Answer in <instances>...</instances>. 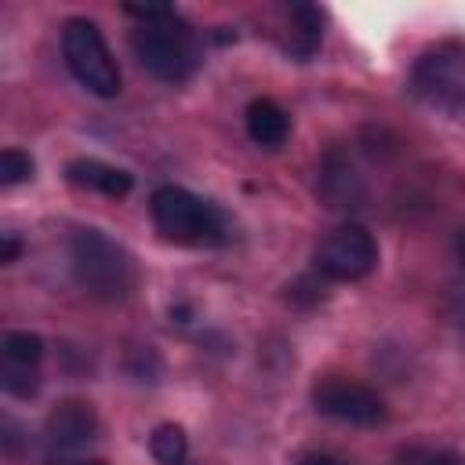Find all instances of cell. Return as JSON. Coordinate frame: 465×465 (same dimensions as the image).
Instances as JSON below:
<instances>
[{
	"instance_id": "obj_1",
	"label": "cell",
	"mask_w": 465,
	"mask_h": 465,
	"mask_svg": "<svg viewBox=\"0 0 465 465\" xmlns=\"http://www.w3.org/2000/svg\"><path fill=\"white\" fill-rule=\"evenodd\" d=\"M69 265L76 283L102 302H124L138 287L134 258L98 229H84L69 243Z\"/></svg>"
},
{
	"instance_id": "obj_2",
	"label": "cell",
	"mask_w": 465,
	"mask_h": 465,
	"mask_svg": "<svg viewBox=\"0 0 465 465\" xmlns=\"http://www.w3.org/2000/svg\"><path fill=\"white\" fill-rule=\"evenodd\" d=\"M131 47H134V58L142 62V69L163 84H182L200 65V40L174 11L156 22H138Z\"/></svg>"
},
{
	"instance_id": "obj_3",
	"label": "cell",
	"mask_w": 465,
	"mask_h": 465,
	"mask_svg": "<svg viewBox=\"0 0 465 465\" xmlns=\"http://www.w3.org/2000/svg\"><path fill=\"white\" fill-rule=\"evenodd\" d=\"M153 222L156 229L185 247H218L229 240V225L222 218V211L207 200H200L196 193L182 189V185H163L153 193Z\"/></svg>"
},
{
	"instance_id": "obj_4",
	"label": "cell",
	"mask_w": 465,
	"mask_h": 465,
	"mask_svg": "<svg viewBox=\"0 0 465 465\" xmlns=\"http://www.w3.org/2000/svg\"><path fill=\"white\" fill-rule=\"evenodd\" d=\"M411 91L447 116H465V44L440 40L418 54L411 69Z\"/></svg>"
},
{
	"instance_id": "obj_5",
	"label": "cell",
	"mask_w": 465,
	"mask_h": 465,
	"mask_svg": "<svg viewBox=\"0 0 465 465\" xmlns=\"http://www.w3.org/2000/svg\"><path fill=\"white\" fill-rule=\"evenodd\" d=\"M62 54L69 73L98 98L120 94V69L113 62V51L102 36V29L91 18H69L62 29Z\"/></svg>"
},
{
	"instance_id": "obj_6",
	"label": "cell",
	"mask_w": 465,
	"mask_h": 465,
	"mask_svg": "<svg viewBox=\"0 0 465 465\" xmlns=\"http://www.w3.org/2000/svg\"><path fill=\"white\" fill-rule=\"evenodd\" d=\"M374 265H378V243L356 222L338 225L334 232H327V240L316 251V269L327 280H341V283L345 280H363Z\"/></svg>"
},
{
	"instance_id": "obj_7",
	"label": "cell",
	"mask_w": 465,
	"mask_h": 465,
	"mask_svg": "<svg viewBox=\"0 0 465 465\" xmlns=\"http://www.w3.org/2000/svg\"><path fill=\"white\" fill-rule=\"evenodd\" d=\"M312 403H316L320 414H327L334 421H345V425L371 429V425H381L385 421L381 396L374 389L360 385V381H349V378H323L312 389Z\"/></svg>"
},
{
	"instance_id": "obj_8",
	"label": "cell",
	"mask_w": 465,
	"mask_h": 465,
	"mask_svg": "<svg viewBox=\"0 0 465 465\" xmlns=\"http://www.w3.org/2000/svg\"><path fill=\"white\" fill-rule=\"evenodd\" d=\"M44 432H47V443H51V447H58V450H76V447H84V443L94 440L98 418H94L91 403H84V400H62V403L47 414Z\"/></svg>"
},
{
	"instance_id": "obj_9",
	"label": "cell",
	"mask_w": 465,
	"mask_h": 465,
	"mask_svg": "<svg viewBox=\"0 0 465 465\" xmlns=\"http://www.w3.org/2000/svg\"><path fill=\"white\" fill-rule=\"evenodd\" d=\"M247 134L254 145H265V149H280L291 134V120L283 113L280 102L272 98H254L247 105Z\"/></svg>"
},
{
	"instance_id": "obj_10",
	"label": "cell",
	"mask_w": 465,
	"mask_h": 465,
	"mask_svg": "<svg viewBox=\"0 0 465 465\" xmlns=\"http://www.w3.org/2000/svg\"><path fill=\"white\" fill-rule=\"evenodd\" d=\"M65 178H69L73 185L94 189V193L113 196V200H116V196H127L131 185H134V178H131L127 171L109 167V163H102V160H73V163L65 167Z\"/></svg>"
},
{
	"instance_id": "obj_11",
	"label": "cell",
	"mask_w": 465,
	"mask_h": 465,
	"mask_svg": "<svg viewBox=\"0 0 465 465\" xmlns=\"http://www.w3.org/2000/svg\"><path fill=\"white\" fill-rule=\"evenodd\" d=\"M0 356H4V371L36 374V367L44 360V338L33 331H11V334H4Z\"/></svg>"
},
{
	"instance_id": "obj_12",
	"label": "cell",
	"mask_w": 465,
	"mask_h": 465,
	"mask_svg": "<svg viewBox=\"0 0 465 465\" xmlns=\"http://www.w3.org/2000/svg\"><path fill=\"white\" fill-rule=\"evenodd\" d=\"M291 18H294L291 51H294L298 58H309V54L320 47V40H323V18H320V11L309 7V4H294V7H291Z\"/></svg>"
},
{
	"instance_id": "obj_13",
	"label": "cell",
	"mask_w": 465,
	"mask_h": 465,
	"mask_svg": "<svg viewBox=\"0 0 465 465\" xmlns=\"http://www.w3.org/2000/svg\"><path fill=\"white\" fill-rule=\"evenodd\" d=\"M149 450L160 465H185L189 458V440L182 432V425H156L149 436Z\"/></svg>"
},
{
	"instance_id": "obj_14",
	"label": "cell",
	"mask_w": 465,
	"mask_h": 465,
	"mask_svg": "<svg viewBox=\"0 0 465 465\" xmlns=\"http://www.w3.org/2000/svg\"><path fill=\"white\" fill-rule=\"evenodd\" d=\"M400 465H461V458L454 450H443V447H429V443H414V447H403L396 454Z\"/></svg>"
},
{
	"instance_id": "obj_15",
	"label": "cell",
	"mask_w": 465,
	"mask_h": 465,
	"mask_svg": "<svg viewBox=\"0 0 465 465\" xmlns=\"http://www.w3.org/2000/svg\"><path fill=\"white\" fill-rule=\"evenodd\" d=\"M33 178V156L22 149H4L0 153V182L4 185H18Z\"/></svg>"
},
{
	"instance_id": "obj_16",
	"label": "cell",
	"mask_w": 465,
	"mask_h": 465,
	"mask_svg": "<svg viewBox=\"0 0 465 465\" xmlns=\"http://www.w3.org/2000/svg\"><path fill=\"white\" fill-rule=\"evenodd\" d=\"M18 258V240H15V232H4V254H0V262H15Z\"/></svg>"
},
{
	"instance_id": "obj_17",
	"label": "cell",
	"mask_w": 465,
	"mask_h": 465,
	"mask_svg": "<svg viewBox=\"0 0 465 465\" xmlns=\"http://www.w3.org/2000/svg\"><path fill=\"white\" fill-rule=\"evenodd\" d=\"M51 465H105V461H98V458H58Z\"/></svg>"
},
{
	"instance_id": "obj_18",
	"label": "cell",
	"mask_w": 465,
	"mask_h": 465,
	"mask_svg": "<svg viewBox=\"0 0 465 465\" xmlns=\"http://www.w3.org/2000/svg\"><path fill=\"white\" fill-rule=\"evenodd\" d=\"M302 465H341V461L327 458V454H309V458H302Z\"/></svg>"
},
{
	"instance_id": "obj_19",
	"label": "cell",
	"mask_w": 465,
	"mask_h": 465,
	"mask_svg": "<svg viewBox=\"0 0 465 465\" xmlns=\"http://www.w3.org/2000/svg\"><path fill=\"white\" fill-rule=\"evenodd\" d=\"M461 262H465V243H461Z\"/></svg>"
}]
</instances>
